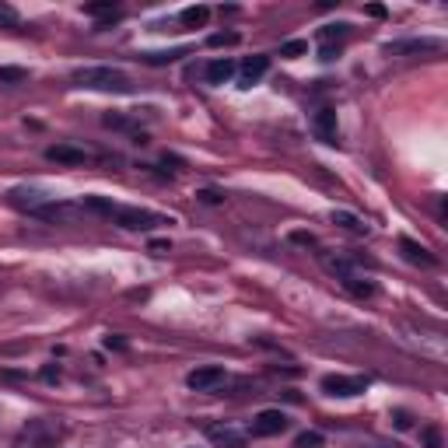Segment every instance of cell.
I'll use <instances>...</instances> for the list:
<instances>
[{"instance_id":"cell-19","label":"cell","mask_w":448,"mask_h":448,"mask_svg":"<svg viewBox=\"0 0 448 448\" xmlns=\"http://www.w3.org/2000/svg\"><path fill=\"white\" fill-rule=\"evenodd\" d=\"M179 21L186 28H203L207 21H210V7L207 4H193V7H182Z\"/></svg>"},{"instance_id":"cell-9","label":"cell","mask_w":448,"mask_h":448,"mask_svg":"<svg viewBox=\"0 0 448 448\" xmlns=\"http://www.w3.org/2000/svg\"><path fill=\"white\" fill-rule=\"evenodd\" d=\"M312 130L322 144H337L340 140V126H337V109H319L312 116Z\"/></svg>"},{"instance_id":"cell-25","label":"cell","mask_w":448,"mask_h":448,"mask_svg":"<svg viewBox=\"0 0 448 448\" xmlns=\"http://www.w3.org/2000/svg\"><path fill=\"white\" fill-rule=\"evenodd\" d=\"M238 42H242L238 32H214V35L207 39V46H214V49H221V46H238Z\"/></svg>"},{"instance_id":"cell-12","label":"cell","mask_w":448,"mask_h":448,"mask_svg":"<svg viewBox=\"0 0 448 448\" xmlns=\"http://www.w3.org/2000/svg\"><path fill=\"white\" fill-rule=\"evenodd\" d=\"M207 438L221 448H246V435L235 431L231 424H207Z\"/></svg>"},{"instance_id":"cell-4","label":"cell","mask_w":448,"mask_h":448,"mask_svg":"<svg viewBox=\"0 0 448 448\" xmlns=\"http://www.w3.org/2000/svg\"><path fill=\"white\" fill-rule=\"evenodd\" d=\"M319 385H322V392H326V396L351 399V396H361V392L368 389V378H364V375H326Z\"/></svg>"},{"instance_id":"cell-11","label":"cell","mask_w":448,"mask_h":448,"mask_svg":"<svg viewBox=\"0 0 448 448\" xmlns=\"http://www.w3.org/2000/svg\"><path fill=\"white\" fill-rule=\"evenodd\" d=\"M267 71H270V56H249V60H242V67H238V88L260 85V78Z\"/></svg>"},{"instance_id":"cell-31","label":"cell","mask_w":448,"mask_h":448,"mask_svg":"<svg viewBox=\"0 0 448 448\" xmlns=\"http://www.w3.org/2000/svg\"><path fill=\"white\" fill-rule=\"evenodd\" d=\"M392 424H396V431H410L413 428V417L406 410H392Z\"/></svg>"},{"instance_id":"cell-30","label":"cell","mask_w":448,"mask_h":448,"mask_svg":"<svg viewBox=\"0 0 448 448\" xmlns=\"http://www.w3.org/2000/svg\"><path fill=\"white\" fill-rule=\"evenodd\" d=\"M196 200H200V203L217 207V203H224V193H221V189H200V193H196Z\"/></svg>"},{"instance_id":"cell-1","label":"cell","mask_w":448,"mask_h":448,"mask_svg":"<svg viewBox=\"0 0 448 448\" xmlns=\"http://www.w3.org/2000/svg\"><path fill=\"white\" fill-rule=\"evenodd\" d=\"M71 85L88 91H109V95H130L133 91V81L119 67H81L71 74Z\"/></svg>"},{"instance_id":"cell-21","label":"cell","mask_w":448,"mask_h":448,"mask_svg":"<svg viewBox=\"0 0 448 448\" xmlns=\"http://www.w3.org/2000/svg\"><path fill=\"white\" fill-rule=\"evenodd\" d=\"M340 284H344L351 294H358V298H371V294H375V284H371V280H364L361 273H351V277H344Z\"/></svg>"},{"instance_id":"cell-22","label":"cell","mask_w":448,"mask_h":448,"mask_svg":"<svg viewBox=\"0 0 448 448\" xmlns=\"http://www.w3.org/2000/svg\"><path fill=\"white\" fill-rule=\"evenodd\" d=\"M102 123H105L109 130H130L133 137H137V133H144V130H137V123H133L130 116H123V112H105V116H102Z\"/></svg>"},{"instance_id":"cell-18","label":"cell","mask_w":448,"mask_h":448,"mask_svg":"<svg viewBox=\"0 0 448 448\" xmlns=\"http://www.w3.org/2000/svg\"><path fill=\"white\" fill-rule=\"evenodd\" d=\"M189 49L186 46H176V49H158V53H140V60L147 63V67H165V63H176L182 60Z\"/></svg>"},{"instance_id":"cell-14","label":"cell","mask_w":448,"mask_h":448,"mask_svg":"<svg viewBox=\"0 0 448 448\" xmlns=\"http://www.w3.org/2000/svg\"><path fill=\"white\" fill-rule=\"evenodd\" d=\"M235 74H238V67H235V60H228V56H217V60H210V63H207V71H203L207 85H228Z\"/></svg>"},{"instance_id":"cell-20","label":"cell","mask_w":448,"mask_h":448,"mask_svg":"<svg viewBox=\"0 0 448 448\" xmlns=\"http://www.w3.org/2000/svg\"><path fill=\"white\" fill-rule=\"evenodd\" d=\"M347 32H351V25H347V21H333V25H322V28H319V42H322V46H333V42L347 39Z\"/></svg>"},{"instance_id":"cell-3","label":"cell","mask_w":448,"mask_h":448,"mask_svg":"<svg viewBox=\"0 0 448 448\" xmlns=\"http://www.w3.org/2000/svg\"><path fill=\"white\" fill-rule=\"evenodd\" d=\"M7 200H11V207H18V210H28L32 217L46 207V203H53L56 196H49L46 189H39V186H14L11 193H7Z\"/></svg>"},{"instance_id":"cell-8","label":"cell","mask_w":448,"mask_h":448,"mask_svg":"<svg viewBox=\"0 0 448 448\" xmlns=\"http://www.w3.org/2000/svg\"><path fill=\"white\" fill-rule=\"evenodd\" d=\"M399 253H403V260L406 263H413V267H424V270H431V267H438V256L428 249V246H420V242H413V238H399Z\"/></svg>"},{"instance_id":"cell-13","label":"cell","mask_w":448,"mask_h":448,"mask_svg":"<svg viewBox=\"0 0 448 448\" xmlns=\"http://www.w3.org/2000/svg\"><path fill=\"white\" fill-rule=\"evenodd\" d=\"M85 14H88V18H98L95 28H109L112 21L123 18V7L112 4V0H95V4H85Z\"/></svg>"},{"instance_id":"cell-16","label":"cell","mask_w":448,"mask_h":448,"mask_svg":"<svg viewBox=\"0 0 448 448\" xmlns=\"http://www.w3.org/2000/svg\"><path fill=\"white\" fill-rule=\"evenodd\" d=\"M81 210H85V207H74V203H60V200H53V203H46L35 217H42V221H74Z\"/></svg>"},{"instance_id":"cell-17","label":"cell","mask_w":448,"mask_h":448,"mask_svg":"<svg viewBox=\"0 0 448 448\" xmlns=\"http://www.w3.org/2000/svg\"><path fill=\"white\" fill-rule=\"evenodd\" d=\"M329 221H333L337 228L351 231V235H368V231H371V228H368V224L358 217V214H351V210H333V214H329Z\"/></svg>"},{"instance_id":"cell-34","label":"cell","mask_w":448,"mask_h":448,"mask_svg":"<svg viewBox=\"0 0 448 448\" xmlns=\"http://www.w3.org/2000/svg\"><path fill=\"white\" fill-rule=\"evenodd\" d=\"M42 382H60V368L56 364H46L42 368Z\"/></svg>"},{"instance_id":"cell-28","label":"cell","mask_w":448,"mask_h":448,"mask_svg":"<svg viewBox=\"0 0 448 448\" xmlns=\"http://www.w3.org/2000/svg\"><path fill=\"white\" fill-rule=\"evenodd\" d=\"M287 238H291L294 246H301V249H319V238H315L312 231H291Z\"/></svg>"},{"instance_id":"cell-26","label":"cell","mask_w":448,"mask_h":448,"mask_svg":"<svg viewBox=\"0 0 448 448\" xmlns=\"http://www.w3.org/2000/svg\"><path fill=\"white\" fill-rule=\"evenodd\" d=\"M322 442H326V438H322L319 431H301L291 448H322Z\"/></svg>"},{"instance_id":"cell-35","label":"cell","mask_w":448,"mask_h":448,"mask_svg":"<svg viewBox=\"0 0 448 448\" xmlns=\"http://www.w3.org/2000/svg\"><path fill=\"white\" fill-rule=\"evenodd\" d=\"M364 14H368V18H385V7H382V4H368Z\"/></svg>"},{"instance_id":"cell-24","label":"cell","mask_w":448,"mask_h":448,"mask_svg":"<svg viewBox=\"0 0 448 448\" xmlns=\"http://www.w3.org/2000/svg\"><path fill=\"white\" fill-rule=\"evenodd\" d=\"M28 71L25 67H0V85H25Z\"/></svg>"},{"instance_id":"cell-5","label":"cell","mask_w":448,"mask_h":448,"mask_svg":"<svg viewBox=\"0 0 448 448\" xmlns=\"http://www.w3.org/2000/svg\"><path fill=\"white\" fill-rule=\"evenodd\" d=\"M224 382H228V371H224L221 364H203V368H196V371L186 375V385H189L193 392H214V389H221Z\"/></svg>"},{"instance_id":"cell-10","label":"cell","mask_w":448,"mask_h":448,"mask_svg":"<svg viewBox=\"0 0 448 448\" xmlns=\"http://www.w3.org/2000/svg\"><path fill=\"white\" fill-rule=\"evenodd\" d=\"M46 158L49 162H56V165H88L91 155L85 147H74V144H53L49 151H46Z\"/></svg>"},{"instance_id":"cell-6","label":"cell","mask_w":448,"mask_h":448,"mask_svg":"<svg viewBox=\"0 0 448 448\" xmlns=\"http://www.w3.org/2000/svg\"><path fill=\"white\" fill-rule=\"evenodd\" d=\"M445 42L442 39H396V42H385V53L389 56H417V53H438Z\"/></svg>"},{"instance_id":"cell-2","label":"cell","mask_w":448,"mask_h":448,"mask_svg":"<svg viewBox=\"0 0 448 448\" xmlns=\"http://www.w3.org/2000/svg\"><path fill=\"white\" fill-rule=\"evenodd\" d=\"M112 221L126 231H151L158 224H172V217L165 214H155V210H144V207H112Z\"/></svg>"},{"instance_id":"cell-36","label":"cell","mask_w":448,"mask_h":448,"mask_svg":"<svg viewBox=\"0 0 448 448\" xmlns=\"http://www.w3.org/2000/svg\"><path fill=\"white\" fill-rule=\"evenodd\" d=\"M337 56H340L337 46H322V60H337Z\"/></svg>"},{"instance_id":"cell-15","label":"cell","mask_w":448,"mask_h":448,"mask_svg":"<svg viewBox=\"0 0 448 448\" xmlns=\"http://www.w3.org/2000/svg\"><path fill=\"white\" fill-rule=\"evenodd\" d=\"M319 263L329 270L337 280H344V277H351V273H358V260H347V256H333V253H319Z\"/></svg>"},{"instance_id":"cell-32","label":"cell","mask_w":448,"mask_h":448,"mask_svg":"<svg viewBox=\"0 0 448 448\" xmlns=\"http://www.w3.org/2000/svg\"><path fill=\"white\" fill-rule=\"evenodd\" d=\"M147 253H155V256H165V253H172V242H169V238H155V242L147 246Z\"/></svg>"},{"instance_id":"cell-7","label":"cell","mask_w":448,"mask_h":448,"mask_svg":"<svg viewBox=\"0 0 448 448\" xmlns=\"http://www.w3.org/2000/svg\"><path fill=\"white\" fill-rule=\"evenodd\" d=\"M280 431H287V413L284 410H260L253 417V435L256 438H273Z\"/></svg>"},{"instance_id":"cell-33","label":"cell","mask_w":448,"mask_h":448,"mask_svg":"<svg viewBox=\"0 0 448 448\" xmlns=\"http://www.w3.org/2000/svg\"><path fill=\"white\" fill-rule=\"evenodd\" d=\"M105 347H109V351H126L130 344H126L119 333H109V337H105Z\"/></svg>"},{"instance_id":"cell-29","label":"cell","mask_w":448,"mask_h":448,"mask_svg":"<svg viewBox=\"0 0 448 448\" xmlns=\"http://www.w3.org/2000/svg\"><path fill=\"white\" fill-rule=\"evenodd\" d=\"M0 25H7V28H21L18 11H14V7H7V4H0Z\"/></svg>"},{"instance_id":"cell-27","label":"cell","mask_w":448,"mask_h":448,"mask_svg":"<svg viewBox=\"0 0 448 448\" xmlns=\"http://www.w3.org/2000/svg\"><path fill=\"white\" fill-rule=\"evenodd\" d=\"M420 445L424 448H445V438L438 428H420Z\"/></svg>"},{"instance_id":"cell-23","label":"cell","mask_w":448,"mask_h":448,"mask_svg":"<svg viewBox=\"0 0 448 448\" xmlns=\"http://www.w3.org/2000/svg\"><path fill=\"white\" fill-rule=\"evenodd\" d=\"M308 53V42L305 39H287L284 46H280V56L284 60H298V56H305Z\"/></svg>"}]
</instances>
